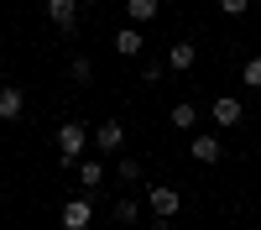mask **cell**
Masks as SVG:
<instances>
[{
	"mask_svg": "<svg viewBox=\"0 0 261 230\" xmlns=\"http://www.w3.org/2000/svg\"><path fill=\"white\" fill-rule=\"evenodd\" d=\"M172 125H178V131H193V125H199V105L178 99V105H172Z\"/></svg>",
	"mask_w": 261,
	"mask_h": 230,
	"instance_id": "12",
	"label": "cell"
},
{
	"mask_svg": "<svg viewBox=\"0 0 261 230\" xmlns=\"http://www.w3.org/2000/svg\"><path fill=\"white\" fill-rule=\"evenodd\" d=\"M241 79H246V89H261V58H246Z\"/></svg>",
	"mask_w": 261,
	"mask_h": 230,
	"instance_id": "17",
	"label": "cell"
},
{
	"mask_svg": "<svg viewBox=\"0 0 261 230\" xmlns=\"http://www.w3.org/2000/svg\"><path fill=\"white\" fill-rule=\"evenodd\" d=\"M68 73H73L79 84H89V79H94V63H89V58H73V63H68Z\"/></svg>",
	"mask_w": 261,
	"mask_h": 230,
	"instance_id": "18",
	"label": "cell"
},
{
	"mask_svg": "<svg viewBox=\"0 0 261 230\" xmlns=\"http://www.w3.org/2000/svg\"><path fill=\"white\" fill-rule=\"evenodd\" d=\"M188 157L193 162H220L225 157V141L214 136V131H199V136H188Z\"/></svg>",
	"mask_w": 261,
	"mask_h": 230,
	"instance_id": "3",
	"label": "cell"
},
{
	"mask_svg": "<svg viewBox=\"0 0 261 230\" xmlns=\"http://www.w3.org/2000/svg\"><path fill=\"white\" fill-rule=\"evenodd\" d=\"M209 115H214V125H235V120L246 115V105L225 94V99H214V105H209Z\"/></svg>",
	"mask_w": 261,
	"mask_h": 230,
	"instance_id": "8",
	"label": "cell"
},
{
	"mask_svg": "<svg viewBox=\"0 0 261 230\" xmlns=\"http://www.w3.org/2000/svg\"><path fill=\"white\" fill-rule=\"evenodd\" d=\"M21 105H27V99H21L16 84H0V120H16V115H21Z\"/></svg>",
	"mask_w": 261,
	"mask_h": 230,
	"instance_id": "11",
	"label": "cell"
},
{
	"mask_svg": "<svg viewBox=\"0 0 261 230\" xmlns=\"http://www.w3.org/2000/svg\"><path fill=\"white\" fill-rule=\"evenodd\" d=\"M89 220H94L89 199H68V204H63V230H89Z\"/></svg>",
	"mask_w": 261,
	"mask_h": 230,
	"instance_id": "5",
	"label": "cell"
},
{
	"mask_svg": "<svg viewBox=\"0 0 261 230\" xmlns=\"http://www.w3.org/2000/svg\"><path fill=\"white\" fill-rule=\"evenodd\" d=\"M94 146H99L105 157H115L120 146H125V125H120V120H105L99 131H94Z\"/></svg>",
	"mask_w": 261,
	"mask_h": 230,
	"instance_id": "6",
	"label": "cell"
},
{
	"mask_svg": "<svg viewBox=\"0 0 261 230\" xmlns=\"http://www.w3.org/2000/svg\"><path fill=\"white\" fill-rule=\"evenodd\" d=\"M84 146H89V131H84L79 120H63V131H58V152H63V167H79Z\"/></svg>",
	"mask_w": 261,
	"mask_h": 230,
	"instance_id": "1",
	"label": "cell"
},
{
	"mask_svg": "<svg viewBox=\"0 0 261 230\" xmlns=\"http://www.w3.org/2000/svg\"><path fill=\"white\" fill-rule=\"evenodd\" d=\"M47 16H53V27L68 37V32L79 27V0H47Z\"/></svg>",
	"mask_w": 261,
	"mask_h": 230,
	"instance_id": "4",
	"label": "cell"
},
{
	"mask_svg": "<svg viewBox=\"0 0 261 230\" xmlns=\"http://www.w3.org/2000/svg\"><path fill=\"white\" fill-rule=\"evenodd\" d=\"M220 11H225V16H246L251 0H220Z\"/></svg>",
	"mask_w": 261,
	"mask_h": 230,
	"instance_id": "19",
	"label": "cell"
},
{
	"mask_svg": "<svg viewBox=\"0 0 261 230\" xmlns=\"http://www.w3.org/2000/svg\"><path fill=\"white\" fill-rule=\"evenodd\" d=\"M115 53H120V58H136V53H141V32H136V27H120V32H115Z\"/></svg>",
	"mask_w": 261,
	"mask_h": 230,
	"instance_id": "13",
	"label": "cell"
},
{
	"mask_svg": "<svg viewBox=\"0 0 261 230\" xmlns=\"http://www.w3.org/2000/svg\"><path fill=\"white\" fill-rule=\"evenodd\" d=\"M167 73H172V68H167L162 58H146V68H141V79H146V84H162Z\"/></svg>",
	"mask_w": 261,
	"mask_h": 230,
	"instance_id": "14",
	"label": "cell"
},
{
	"mask_svg": "<svg viewBox=\"0 0 261 230\" xmlns=\"http://www.w3.org/2000/svg\"><path fill=\"white\" fill-rule=\"evenodd\" d=\"M79 6H94V0H79Z\"/></svg>",
	"mask_w": 261,
	"mask_h": 230,
	"instance_id": "20",
	"label": "cell"
},
{
	"mask_svg": "<svg viewBox=\"0 0 261 230\" xmlns=\"http://www.w3.org/2000/svg\"><path fill=\"white\" fill-rule=\"evenodd\" d=\"M157 11H162V0H125L130 27H146V21H157Z\"/></svg>",
	"mask_w": 261,
	"mask_h": 230,
	"instance_id": "9",
	"label": "cell"
},
{
	"mask_svg": "<svg viewBox=\"0 0 261 230\" xmlns=\"http://www.w3.org/2000/svg\"><path fill=\"white\" fill-rule=\"evenodd\" d=\"M193 58H199V53H193V42H172L162 63H167L172 73H188V68H193Z\"/></svg>",
	"mask_w": 261,
	"mask_h": 230,
	"instance_id": "7",
	"label": "cell"
},
{
	"mask_svg": "<svg viewBox=\"0 0 261 230\" xmlns=\"http://www.w3.org/2000/svg\"><path fill=\"white\" fill-rule=\"evenodd\" d=\"M146 204H151V215H157V220H172V215H178V204H183V194H178V188H167V183H157V188H146Z\"/></svg>",
	"mask_w": 261,
	"mask_h": 230,
	"instance_id": "2",
	"label": "cell"
},
{
	"mask_svg": "<svg viewBox=\"0 0 261 230\" xmlns=\"http://www.w3.org/2000/svg\"><path fill=\"white\" fill-rule=\"evenodd\" d=\"M115 173H120V183H136V178H141V162H136V157H120Z\"/></svg>",
	"mask_w": 261,
	"mask_h": 230,
	"instance_id": "15",
	"label": "cell"
},
{
	"mask_svg": "<svg viewBox=\"0 0 261 230\" xmlns=\"http://www.w3.org/2000/svg\"><path fill=\"white\" fill-rule=\"evenodd\" d=\"M110 215H115L120 225H130V220H136V215H141V204H136V199H120V204L110 209Z\"/></svg>",
	"mask_w": 261,
	"mask_h": 230,
	"instance_id": "16",
	"label": "cell"
},
{
	"mask_svg": "<svg viewBox=\"0 0 261 230\" xmlns=\"http://www.w3.org/2000/svg\"><path fill=\"white\" fill-rule=\"evenodd\" d=\"M99 183H105V162H94V157H89V162H79V188H84V199H89Z\"/></svg>",
	"mask_w": 261,
	"mask_h": 230,
	"instance_id": "10",
	"label": "cell"
}]
</instances>
